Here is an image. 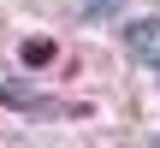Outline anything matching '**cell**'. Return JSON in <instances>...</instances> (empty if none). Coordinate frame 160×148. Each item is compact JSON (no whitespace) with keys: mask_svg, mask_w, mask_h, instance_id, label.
Returning a JSON list of instances; mask_svg holds the SVG:
<instances>
[{"mask_svg":"<svg viewBox=\"0 0 160 148\" xmlns=\"http://www.w3.org/2000/svg\"><path fill=\"white\" fill-rule=\"evenodd\" d=\"M131 53H137L142 65H154V71H160V18H142V24L131 30Z\"/></svg>","mask_w":160,"mask_h":148,"instance_id":"obj_1","label":"cell"},{"mask_svg":"<svg viewBox=\"0 0 160 148\" xmlns=\"http://www.w3.org/2000/svg\"><path fill=\"white\" fill-rule=\"evenodd\" d=\"M53 59V42H24V65H48Z\"/></svg>","mask_w":160,"mask_h":148,"instance_id":"obj_2","label":"cell"},{"mask_svg":"<svg viewBox=\"0 0 160 148\" xmlns=\"http://www.w3.org/2000/svg\"><path fill=\"white\" fill-rule=\"evenodd\" d=\"M113 6H119V0H89V12H113Z\"/></svg>","mask_w":160,"mask_h":148,"instance_id":"obj_3","label":"cell"}]
</instances>
